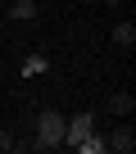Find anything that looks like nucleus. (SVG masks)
<instances>
[{"mask_svg": "<svg viewBox=\"0 0 136 154\" xmlns=\"http://www.w3.org/2000/svg\"><path fill=\"white\" fill-rule=\"evenodd\" d=\"M63 145V118L54 109H41L36 113V140H27V149H54Z\"/></svg>", "mask_w": 136, "mask_h": 154, "instance_id": "1", "label": "nucleus"}, {"mask_svg": "<svg viewBox=\"0 0 136 154\" xmlns=\"http://www.w3.org/2000/svg\"><path fill=\"white\" fill-rule=\"evenodd\" d=\"M95 131V113H73V118H63V145H77L82 136Z\"/></svg>", "mask_w": 136, "mask_h": 154, "instance_id": "2", "label": "nucleus"}, {"mask_svg": "<svg viewBox=\"0 0 136 154\" xmlns=\"http://www.w3.org/2000/svg\"><path fill=\"white\" fill-rule=\"evenodd\" d=\"M104 145H109V149H118V154H131V149H136V131H131V127H118Z\"/></svg>", "mask_w": 136, "mask_h": 154, "instance_id": "3", "label": "nucleus"}, {"mask_svg": "<svg viewBox=\"0 0 136 154\" xmlns=\"http://www.w3.org/2000/svg\"><path fill=\"white\" fill-rule=\"evenodd\" d=\"M109 109H113L118 118H131V109H136V95H131V91H113V95H109Z\"/></svg>", "mask_w": 136, "mask_h": 154, "instance_id": "4", "label": "nucleus"}, {"mask_svg": "<svg viewBox=\"0 0 136 154\" xmlns=\"http://www.w3.org/2000/svg\"><path fill=\"white\" fill-rule=\"evenodd\" d=\"M9 18L14 23H32L36 18V0H9Z\"/></svg>", "mask_w": 136, "mask_h": 154, "instance_id": "5", "label": "nucleus"}, {"mask_svg": "<svg viewBox=\"0 0 136 154\" xmlns=\"http://www.w3.org/2000/svg\"><path fill=\"white\" fill-rule=\"evenodd\" d=\"M113 45L131 50V45H136V27H131V23H118V27H113Z\"/></svg>", "mask_w": 136, "mask_h": 154, "instance_id": "6", "label": "nucleus"}, {"mask_svg": "<svg viewBox=\"0 0 136 154\" xmlns=\"http://www.w3.org/2000/svg\"><path fill=\"white\" fill-rule=\"evenodd\" d=\"M45 68H50V63H45V54H27V59H23V77H41Z\"/></svg>", "mask_w": 136, "mask_h": 154, "instance_id": "7", "label": "nucleus"}, {"mask_svg": "<svg viewBox=\"0 0 136 154\" xmlns=\"http://www.w3.org/2000/svg\"><path fill=\"white\" fill-rule=\"evenodd\" d=\"M77 149H82V154H100V149H109V145H104V140L91 131V136H82V140H77Z\"/></svg>", "mask_w": 136, "mask_h": 154, "instance_id": "8", "label": "nucleus"}, {"mask_svg": "<svg viewBox=\"0 0 136 154\" xmlns=\"http://www.w3.org/2000/svg\"><path fill=\"white\" fill-rule=\"evenodd\" d=\"M9 149H14V136H9V131H0V154H9Z\"/></svg>", "mask_w": 136, "mask_h": 154, "instance_id": "9", "label": "nucleus"}, {"mask_svg": "<svg viewBox=\"0 0 136 154\" xmlns=\"http://www.w3.org/2000/svg\"><path fill=\"white\" fill-rule=\"evenodd\" d=\"M36 5H41V0H36Z\"/></svg>", "mask_w": 136, "mask_h": 154, "instance_id": "10", "label": "nucleus"}, {"mask_svg": "<svg viewBox=\"0 0 136 154\" xmlns=\"http://www.w3.org/2000/svg\"><path fill=\"white\" fill-rule=\"evenodd\" d=\"M86 5H91V0H86Z\"/></svg>", "mask_w": 136, "mask_h": 154, "instance_id": "11", "label": "nucleus"}]
</instances>
